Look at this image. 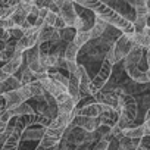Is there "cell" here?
I'll list each match as a JSON object with an SVG mask.
<instances>
[{
    "mask_svg": "<svg viewBox=\"0 0 150 150\" xmlns=\"http://www.w3.org/2000/svg\"><path fill=\"white\" fill-rule=\"evenodd\" d=\"M72 124H74L75 127H78V128L87 131V132H94V131L99 128L100 121H99V118H87V116H80V115H77V116L74 118V122H72Z\"/></svg>",
    "mask_w": 150,
    "mask_h": 150,
    "instance_id": "obj_4",
    "label": "cell"
},
{
    "mask_svg": "<svg viewBox=\"0 0 150 150\" xmlns=\"http://www.w3.org/2000/svg\"><path fill=\"white\" fill-rule=\"evenodd\" d=\"M78 52H80V49L75 46L72 41L71 43H66V47H65V52H63V59L65 60H69V62H77Z\"/></svg>",
    "mask_w": 150,
    "mask_h": 150,
    "instance_id": "obj_20",
    "label": "cell"
},
{
    "mask_svg": "<svg viewBox=\"0 0 150 150\" xmlns=\"http://www.w3.org/2000/svg\"><path fill=\"white\" fill-rule=\"evenodd\" d=\"M90 31H77L75 33V37L72 40V43L77 46L78 49H81L83 46H86L88 41H90Z\"/></svg>",
    "mask_w": 150,
    "mask_h": 150,
    "instance_id": "obj_22",
    "label": "cell"
},
{
    "mask_svg": "<svg viewBox=\"0 0 150 150\" xmlns=\"http://www.w3.org/2000/svg\"><path fill=\"white\" fill-rule=\"evenodd\" d=\"M144 56V49L138 47V46H134L131 49V52L125 56L124 62H125V66H137L140 63V60L143 59Z\"/></svg>",
    "mask_w": 150,
    "mask_h": 150,
    "instance_id": "obj_9",
    "label": "cell"
},
{
    "mask_svg": "<svg viewBox=\"0 0 150 150\" xmlns=\"http://www.w3.org/2000/svg\"><path fill=\"white\" fill-rule=\"evenodd\" d=\"M77 66H78V63H77V62H69V60H65V68L69 71V74H71V75H74V74H75V71H77Z\"/></svg>",
    "mask_w": 150,
    "mask_h": 150,
    "instance_id": "obj_32",
    "label": "cell"
},
{
    "mask_svg": "<svg viewBox=\"0 0 150 150\" xmlns=\"http://www.w3.org/2000/svg\"><path fill=\"white\" fill-rule=\"evenodd\" d=\"M54 100H56V108H57L59 113H72L75 106H77L68 93L59 94L57 97H54Z\"/></svg>",
    "mask_w": 150,
    "mask_h": 150,
    "instance_id": "obj_5",
    "label": "cell"
},
{
    "mask_svg": "<svg viewBox=\"0 0 150 150\" xmlns=\"http://www.w3.org/2000/svg\"><path fill=\"white\" fill-rule=\"evenodd\" d=\"M118 118H119V113H118L113 108H109L108 110H103V112L99 115L100 125H106V127H110V128L116 125Z\"/></svg>",
    "mask_w": 150,
    "mask_h": 150,
    "instance_id": "obj_8",
    "label": "cell"
},
{
    "mask_svg": "<svg viewBox=\"0 0 150 150\" xmlns=\"http://www.w3.org/2000/svg\"><path fill=\"white\" fill-rule=\"evenodd\" d=\"M56 18H57V13H54V12H50L49 11V13L46 15V18H44V25H47V27H52L53 28V25H54V22H56Z\"/></svg>",
    "mask_w": 150,
    "mask_h": 150,
    "instance_id": "obj_28",
    "label": "cell"
},
{
    "mask_svg": "<svg viewBox=\"0 0 150 150\" xmlns=\"http://www.w3.org/2000/svg\"><path fill=\"white\" fill-rule=\"evenodd\" d=\"M19 2L24 5H34V0H19Z\"/></svg>",
    "mask_w": 150,
    "mask_h": 150,
    "instance_id": "obj_39",
    "label": "cell"
},
{
    "mask_svg": "<svg viewBox=\"0 0 150 150\" xmlns=\"http://www.w3.org/2000/svg\"><path fill=\"white\" fill-rule=\"evenodd\" d=\"M146 75H147V78H149V81H150V68L146 71Z\"/></svg>",
    "mask_w": 150,
    "mask_h": 150,
    "instance_id": "obj_41",
    "label": "cell"
},
{
    "mask_svg": "<svg viewBox=\"0 0 150 150\" xmlns=\"http://www.w3.org/2000/svg\"><path fill=\"white\" fill-rule=\"evenodd\" d=\"M3 16H5V8L0 6V19H3Z\"/></svg>",
    "mask_w": 150,
    "mask_h": 150,
    "instance_id": "obj_40",
    "label": "cell"
},
{
    "mask_svg": "<svg viewBox=\"0 0 150 150\" xmlns=\"http://www.w3.org/2000/svg\"><path fill=\"white\" fill-rule=\"evenodd\" d=\"M53 33H54V28L47 27V25H43V27L40 28V31H38L37 46H41V44H44V43H49L50 38H52V35H53Z\"/></svg>",
    "mask_w": 150,
    "mask_h": 150,
    "instance_id": "obj_17",
    "label": "cell"
},
{
    "mask_svg": "<svg viewBox=\"0 0 150 150\" xmlns=\"http://www.w3.org/2000/svg\"><path fill=\"white\" fill-rule=\"evenodd\" d=\"M11 118H12V116H11V113H9L8 110H5L3 113H0V121H2V122H5V124H8Z\"/></svg>",
    "mask_w": 150,
    "mask_h": 150,
    "instance_id": "obj_33",
    "label": "cell"
},
{
    "mask_svg": "<svg viewBox=\"0 0 150 150\" xmlns=\"http://www.w3.org/2000/svg\"><path fill=\"white\" fill-rule=\"evenodd\" d=\"M21 128L19 127H13V131L11 132V135L8 137V140L5 141V144L2 146L0 150H16L18 146H19V141H21Z\"/></svg>",
    "mask_w": 150,
    "mask_h": 150,
    "instance_id": "obj_7",
    "label": "cell"
},
{
    "mask_svg": "<svg viewBox=\"0 0 150 150\" xmlns=\"http://www.w3.org/2000/svg\"><path fill=\"white\" fill-rule=\"evenodd\" d=\"M52 2H53V5H54V6L59 9V8H62V6H63L66 2H68V0H52Z\"/></svg>",
    "mask_w": 150,
    "mask_h": 150,
    "instance_id": "obj_36",
    "label": "cell"
},
{
    "mask_svg": "<svg viewBox=\"0 0 150 150\" xmlns=\"http://www.w3.org/2000/svg\"><path fill=\"white\" fill-rule=\"evenodd\" d=\"M22 87V84H21V81L16 78V77H9L6 81H3L2 83V91H3V94L5 93H8V91H13V90H19Z\"/></svg>",
    "mask_w": 150,
    "mask_h": 150,
    "instance_id": "obj_19",
    "label": "cell"
},
{
    "mask_svg": "<svg viewBox=\"0 0 150 150\" xmlns=\"http://www.w3.org/2000/svg\"><path fill=\"white\" fill-rule=\"evenodd\" d=\"M9 34H11V38H13V40H19L22 35H24V31L19 28V27H15V28H12L11 31H9Z\"/></svg>",
    "mask_w": 150,
    "mask_h": 150,
    "instance_id": "obj_29",
    "label": "cell"
},
{
    "mask_svg": "<svg viewBox=\"0 0 150 150\" xmlns=\"http://www.w3.org/2000/svg\"><path fill=\"white\" fill-rule=\"evenodd\" d=\"M108 147H109V140H99L97 143H96V146L93 147V150H108Z\"/></svg>",
    "mask_w": 150,
    "mask_h": 150,
    "instance_id": "obj_31",
    "label": "cell"
},
{
    "mask_svg": "<svg viewBox=\"0 0 150 150\" xmlns=\"http://www.w3.org/2000/svg\"><path fill=\"white\" fill-rule=\"evenodd\" d=\"M122 135L127 137V138H131V140H140L141 137L150 135V134L146 129V127L141 124V125H137V127H129V128L122 129Z\"/></svg>",
    "mask_w": 150,
    "mask_h": 150,
    "instance_id": "obj_10",
    "label": "cell"
},
{
    "mask_svg": "<svg viewBox=\"0 0 150 150\" xmlns=\"http://www.w3.org/2000/svg\"><path fill=\"white\" fill-rule=\"evenodd\" d=\"M6 128H8V124H5V122L0 121V134L5 132V131H6Z\"/></svg>",
    "mask_w": 150,
    "mask_h": 150,
    "instance_id": "obj_38",
    "label": "cell"
},
{
    "mask_svg": "<svg viewBox=\"0 0 150 150\" xmlns=\"http://www.w3.org/2000/svg\"><path fill=\"white\" fill-rule=\"evenodd\" d=\"M110 74H112V65H110L108 60H103V63H102V66H100L97 75L90 81V94H91V96L97 94V93L105 87V84H106V83L109 81V78H110Z\"/></svg>",
    "mask_w": 150,
    "mask_h": 150,
    "instance_id": "obj_1",
    "label": "cell"
},
{
    "mask_svg": "<svg viewBox=\"0 0 150 150\" xmlns=\"http://www.w3.org/2000/svg\"><path fill=\"white\" fill-rule=\"evenodd\" d=\"M60 140L59 138H53V137H49V135H43V138L40 140V144L38 147H43V149H50V147H56L59 146Z\"/></svg>",
    "mask_w": 150,
    "mask_h": 150,
    "instance_id": "obj_23",
    "label": "cell"
},
{
    "mask_svg": "<svg viewBox=\"0 0 150 150\" xmlns=\"http://www.w3.org/2000/svg\"><path fill=\"white\" fill-rule=\"evenodd\" d=\"M22 62H24V53L15 50L12 59H11L9 62H6V63L2 66V69H3L8 75H13V74L22 66Z\"/></svg>",
    "mask_w": 150,
    "mask_h": 150,
    "instance_id": "obj_6",
    "label": "cell"
},
{
    "mask_svg": "<svg viewBox=\"0 0 150 150\" xmlns=\"http://www.w3.org/2000/svg\"><path fill=\"white\" fill-rule=\"evenodd\" d=\"M125 71H127V74L129 75V78H131L132 81H135V83H140V84H147V83H150L149 78H147V75H146V72H141L137 66H125Z\"/></svg>",
    "mask_w": 150,
    "mask_h": 150,
    "instance_id": "obj_13",
    "label": "cell"
},
{
    "mask_svg": "<svg viewBox=\"0 0 150 150\" xmlns=\"http://www.w3.org/2000/svg\"><path fill=\"white\" fill-rule=\"evenodd\" d=\"M57 15L63 19V22L66 24V27H72L74 22H75V19H77V16H78L77 9H75V3H72L71 0H68V2L62 8H59V13Z\"/></svg>",
    "mask_w": 150,
    "mask_h": 150,
    "instance_id": "obj_3",
    "label": "cell"
},
{
    "mask_svg": "<svg viewBox=\"0 0 150 150\" xmlns=\"http://www.w3.org/2000/svg\"><path fill=\"white\" fill-rule=\"evenodd\" d=\"M11 113V116H25V115H34V109L25 102V103H21L18 106H13L8 110Z\"/></svg>",
    "mask_w": 150,
    "mask_h": 150,
    "instance_id": "obj_16",
    "label": "cell"
},
{
    "mask_svg": "<svg viewBox=\"0 0 150 150\" xmlns=\"http://www.w3.org/2000/svg\"><path fill=\"white\" fill-rule=\"evenodd\" d=\"M69 80V83H68V94L72 97V100L75 102V105L78 103V100H80V94H78V88H80V81L74 77V75H71V77L68 78Z\"/></svg>",
    "mask_w": 150,
    "mask_h": 150,
    "instance_id": "obj_15",
    "label": "cell"
},
{
    "mask_svg": "<svg viewBox=\"0 0 150 150\" xmlns=\"http://www.w3.org/2000/svg\"><path fill=\"white\" fill-rule=\"evenodd\" d=\"M43 135H44L43 128H27L21 134V138H24V140H41Z\"/></svg>",
    "mask_w": 150,
    "mask_h": 150,
    "instance_id": "obj_21",
    "label": "cell"
},
{
    "mask_svg": "<svg viewBox=\"0 0 150 150\" xmlns=\"http://www.w3.org/2000/svg\"><path fill=\"white\" fill-rule=\"evenodd\" d=\"M75 31L72 27H65L63 30H60L59 31V35H60V40L62 41H66V43H71L72 40H74V37H75Z\"/></svg>",
    "mask_w": 150,
    "mask_h": 150,
    "instance_id": "obj_25",
    "label": "cell"
},
{
    "mask_svg": "<svg viewBox=\"0 0 150 150\" xmlns=\"http://www.w3.org/2000/svg\"><path fill=\"white\" fill-rule=\"evenodd\" d=\"M5 110H6V103H5L3 96H0V113H3Z\"/></svg>",
    "mask_w": 150,
    "mask_h": 150,
    "instance_id": "obj_37",
    "label": "cell"
},
{
    "mask_svg": "<svg viewBox=\"0 0 150 150\" xmlns=\"http://www.w3.org/2000/svg\"><path fill=\"white\" fill-rule=\"evenodd\" d=\"M19 93H21V96H22V100H24V102H27V100H30V99H33V97H34V96H33V93H31L30 84L22 86V87L19 88Z\"/></svg>",
    "mask_w": 150,
    "mask_h": 150,
    "instance_id": "obj_27",
    "label": "cell"
},
{
    "mask_svg": "<svg viewBox=\"0 0 150 150\" xmlns=\"http://www.w3.org/2000/svg\"><path fill=\"white\" fill-rule=\"evenodd\" d=\"M131 40H132L134 46H138V47H141L144 50H147L149 46H150V37H147L143 33H134V34H131Z\"/></svg>",
    "mask_w": 150,
    "mask_h": 150,
    "instance_id": "obj_18",
    "label": "cell"
},
{
    "mask_svg": "<svg viewBox=\"0 0 150 150\" xmlns=\"http://www.w3.org/2000/svg\"><path fill=\"white\" fill-rule=\"evenodd\" d=\"M9 77H12V75H8V74H6V72H5V71L2 69V68H0V83L6 81V80H8Z\"/></svg>",
    "mask_w": 150,
    "mask_h": 150,
    "instance_id": "obj_35",
    "label": "cell"
},
{
    "mask_svg": "<svg viewBox=\"0 0 150 150\" xmlns=\"http://www.w3.org/2000/svg\"><path fill=\"white\" fill-rule=\"evenodd\" d=\"M24 57H27V63L40 60V49H38V46H34L33 49L24 52Z\"/></svg>",
    "mask_w": 150,
    "mask_h": 150,
    "instance_id": "obj_24",
    "label": "cell"
},
{
    "mask_svg": "<svg viewBox=\"0 0 150 150\" xmlns=\"http://www.w3.org/2000/svg\"><path fill=\"white\" fill-rule=\"evenodd\" d=\"M47 13H49V9L47 8H40L38 9V18H41L43 21H44V18H46Z\"/></svg>",
    "mask_w": 150,
    "mask_h": 150,
    "instance_id": "obj_34",
    "label": "cell"
},
{
    "mask_svg": "<svg viewBox=\"0 0 150 150\" xmlns=\"http://www.w3.org/2000/svg\"><path fill=\"white\" fill-rule=\"evenodd\" d=\"M132 47H134V43L131 40V34H121L115 40V43L112 44V49H113L116 60L121 62L122 59H125V56L131 52Z\"/></svg>",
    "mask_w": 150,
    "mask_h": 150,
    "instance_id": "obj_2",
    "label": "cell"
},
{
    "mask_svg": "<svg viewBox=\"0 0 150 150\" xmlns=\"http://www.w3.org/2000/svg\"><path fill=\"white\" fill-rule=\"evenodd\" d=\"M3 99H5V103H6V110H9L13 106H18L21 103H25L22 100V96L19 93V90H13V91H8L5 94H2Z\"/></svg>",
    "mask_w": 150,
    "mask_h": 150,
    "instance_id": "obj_12",
    "label": "cell"
},
{
    "mask_svg": "<svg viewBox=\"0 0 150 150\" xmlns=\"http://www.w3.org/2000/svg\"><path fill=\"white\" fill-rule=\"evenodd\" d=\"M34 80V74L31 72V69L28 68V66H25L24 69H22V77H21V84L22 86H27V84H30L31 81Z\"/></svg>",
    "mask_w": 150,
    "mask_h": 150,
    "instance_id": "obj_26",
    "label": "cell"
},
{
    "mask_svg": "<svg viewBox=\"0 0 150 150\" xmlns=\"http://www.w3.org/2000/svg\"><path fill=\"white\" fill-rule=\"evenodd\" d=\"M106 28H108V24H106L103 19H100L99 16H96L93 27L88 30V31H90V38H91V40H97V38L103 37Z\"/></svg>",
    "mask_w": 150,
    "mask_h": 150,
    "instance_id": "obj_11",
    "label": "cell"
},
{
    "mask_svg": "<svg viewBox=\"0 0 150 150\" xmlns=\"http://www.w3.org/2000/svg\"><path fill=\"white\" fill-rule=\"evenodd\" d=\"M138 147L141 149H146V150H150V135H144L138 140Z\"/></svg>",
    "mask_w": 150,
    "mask_h": 150,
    "instance_id": "obj_30",
    "label": "cell"
},
{
    "mask_svg": "<svg viewBox=\"0 0 150 150\" xmlns=\"http://www.w3.org/2000/svg\"><path fill=\"white\" fill-rule=\"evenodd\" d=\"M80 116H87V118H99L100 115V109H99V103H88L86 106H83L81 109H78Z\"/></svg>",
    "mask_w": 150,
    "mask_h": 150,
    "instance_id": "obj_14",
    "label": "cell"
}]
</instances>
